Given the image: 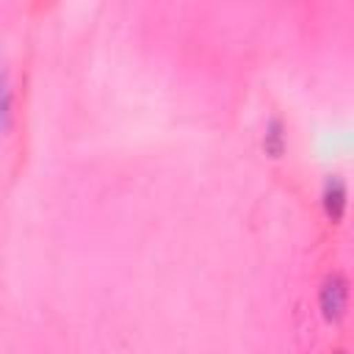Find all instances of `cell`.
Wrapping results in <instances>:
<instances>
[{
	"label": "cell",
	"mask_w": 354,
	"mask_h": 354,
	"mask_svg": "<svg viewBox=\"0 0 354 354\" xmlns=\"http://www.w3.org/2000/svg\"><path fill=\"white\" fill-rule=\"evenodd\" d=\"M318 315L324 318V324H340L348 315V304H351V282L340 268H332L324 274V279L318 282Z\"/></svg>",
	"instance_id": "cell-1"
},
{
	"label": "cell",
	"mask_w": 354,
	"mask_h": 354,
	"mask_svg": "<svg viewBox=\"0 0 354 354\" xmlns=\"http://www.w3.org/2000/svg\"><path fill=\"white\" fill-rule=\"evenodd\" d=\"M318 207L329 224H340L348 213V183L340 171L324 174L318 185Z\"/></svg>",
	"instance_id": "cell-2"
},
{
	"label": "cell",
	"mask_w": 354,
	"mask_h": 354,
	"mask_svg": "<svg viewBox=\"0 0 354 354\" xmlns=\"http://www.w3.org/2000/svg\"><path fill=\"white\" fill-rule=\"evenodd\" d=\"M260 147H263V152H266L271 160L285 158V152H288V127H285L282 116L271 113V116L266 119L263 136H260Z\"/></svg>",
	"instance_id": "cell-3"
},
{
	"label": "cell",
	"mask_w": 354,
	"mask_h": 354,
	"mask_svg": "<svg viewBox=\"0 0 354 354\" xmlns=\"http://www.w3.org/2000/svg\"><path fill=\"white\" fill-rule=\"evenodd\" d=\"M0 127L3 136H11L14 127V83H11V69H3V83H0Z\"/></svg>",
	"instance_id": "cell-4"
},
{
	"label": "cell",
	"mask_w": 354,
	"mask_h": 354,
	"mask_svg": "<svg viewBox=\"0 0 354 354\" xmlns=\"http://www.w3.org/2000/svg\"><path fill=\"white\" fill-rule=\"evenodd\" d=\"M332 354H348V351H346V348H340V346H337V348H332Z\"/></svg>",
	"instance_id": "cell-5"
}]
</instances>
